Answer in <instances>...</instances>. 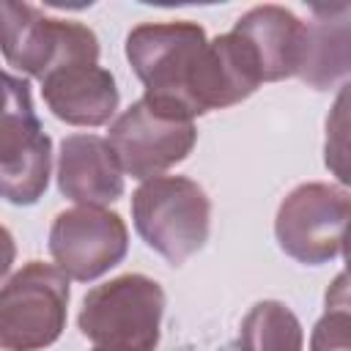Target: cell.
I'll return each instance as SVG.
<instances>
[{
  "label": "cell",
  "instance_id": "cell-8",
  "mask_svg": "<svg viewBox=\"0 0 351 351\" xmlns=\"http://www.w3.org/2000/svg\"><path fill=\"white\" fill-rule=\"evenodd\" d=\"M261 329H247V351H299V326L280 304H261L255 313Z\"/></svg>",
  "mask_w": 351,
  "mask_h": 351
},
{
  "label": "cell",
  "instance_id": "cell-7",
  "mask_svg": "<svg viewBox=\"0 0 351 351\" xmlns=\"http://www.w3.org/2000/svg\"><path fill=\"white\" fill-rule=\"evenodd\" d=\"M112 148L96 137H71L63 143L60 186L74 200H115L121 195V176L112 162Z\"/></svg>",
  "mask_w": 351,
  "mask_h": 351
},
{
  "label": "cell",
  "instance_id": "cell-10",
  "mask_svg": "<svg viewBox=\"0 0 351 351\" xmlns=\"http://www.w3.org/2000/svg\"><path fill=\"white\" fill-rule=\"evenodd\" d=\"M11 258H14V247H11V236L0 228V274L8 269V263H11Z\"/></svg>",
  "mask_w": 351,
  "mask_h": 351
},
{
  "label": "cell",
  "instance_id": "cell-11",
  "mask_svg": "<svg viewBox=\"0 0 351 351\" xmlns=\"http://www.w3.org/2000/svg\"><path fill=\"white\" fill-rule=\"evenodd\" d=\"M96 351H132V348H112L110 346V348H96Z\"/></svg>",
  "mask_w": 351,
  "mask_h": 351
},
{
  "label": "cell",
  "instance_id": "cell-3",
  "mask_svg": "<svg viewBox=\"0 0 351 351\" xmlns=\"http://www.w3.org/2000/svg\"><path fill=\"white\" fill-rule=\"evenodd\" d=\"M49 140L38 132L27 90L0 112V195L33 203L47 186Z\"/></svg>",
  "mask_w": 351,
  "mask_h": 351
},
{
  "label": "cell",
  "instance_id": "cell-9",
  "mask_svg": "<svg viewBox=\"0 0 351 351\" xmlns=\"http://www.w3.org/2000/svg\"><path fill=\"white\" fill-rule=\"evenodd\" d=\"M348 318H346V299H340L337 310H329L326 318L318 324L313 348L315 351H348Z\"/></svg>",
  "mask_w": 351,
  "mask_h": 351
},
{
  "label": "cell",
  "instance_id": "cell-1",
  "mask_svg": "<svg viewBox=\"0 0 351 351\" xmlns=\"http://www.w3.org/2000/svg\"><path fill=\"white\" fill-rule=\"evenodd\" d=\"M66 282L38 263L27 266L0 293V343L8 348H36L58 337L63 324Z\"/></svg>",
  "mask_w": 351,
  "mask_h": 351
},
{
  "label": "cell",
  "instance_id": "cell-4",
  "mask_svg": "<svg viewBox=\"0 0 351 351\" xmlns=\"http://www.w3.org/2000/svg\"><path fill=\"white\" fill-rule=\"evenodd\" d=\"M288 203L302 211L307 219L291 217L280 211L277 233L282 247L296 255L299 261L318 263L324 258H332L343 247V228H346V214H348V200L343 192L329 189V186H302L288 197Z\"/></svg>",
  "mask_w": 351,
  "mask_h": 351
},
{
  "label": "cell",
  "instance_id": "cell-6",
  "mask_svg": "<svg viewBox=\"0 0 351 351\" xmlns=\"http://www.w3.org/2000/svg\"><path fill=\"white\" fill-rule=\"evenodd\" d=\"M148 107V104H145ZM151 110V107H148ZM154 112V110H151ZM154 134H140L134 132L123 118L115 123L110 140L118 151V159L126 170H132V176H148L151 170H159L176 159H181L186 154V148L192 145V126L176 121V118H165L159 112H154Z\"/></svg>",
  "mask_w": 351,
  "mask_h": 351
},
{
  "label": "cell",
  "instance_id": "cell-5",
  "mask_svg": "<svg viewBox=\"0 0 351 351\" xmlns=\"http://www.w3.org/2000/svg\"><path fill=\"white\" fill-rule=\"evenodd\" d=\"M123 228L115 214L69 211L52 230V252L77 280L96 277L123 255Z\"/></svg>",
  "mask_w": 351,
  "mask_h": 351
},
{
  "label": "cell",
  "instance_id": "cell-2",
  "mask_svg": "<svg viewBox=\"0 0 351 351\" xmlns=\"http://www.w3.org/2000/svg\"><path fill=\"white\" fill-rule=\"evenodd\" d=\"M178 181H156L137 192L134 211H137V228L148 239L151 247L165 252L173 263L184 261L195 247L203 244L206 225L184 222L178 217H206L208 203L197 186L189 181L181 189V197L176 203Z\"/></svg>",
  "mask_w": 351,
  "mask_h": 351
}]
</instances>
